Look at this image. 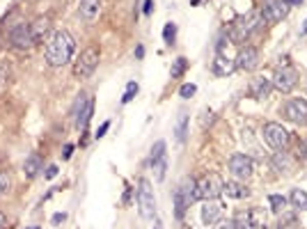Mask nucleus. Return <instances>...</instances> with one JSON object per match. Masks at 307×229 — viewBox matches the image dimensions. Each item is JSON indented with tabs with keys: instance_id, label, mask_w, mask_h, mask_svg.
I'll list each match as a JSON object with an SVG mask.
<instances>
[{
	"instance_id": "f03ea898",
	"label": "nucleus",
	"mask_w": 307,
	"mask_h": 229,
	"mask_svg": "<svg viewBox=\"0 0 307 229\" xmlns=\"http://www.w3.org/2000/svg\"><path fill=\"white\" fill-rule=\"evenodd\" d=\"M138 209H140L142 218H154L156 213V197H154V188L147 179L138 181Z\"/></svg>"
},
{
	"instance_id": "aec40b11",
	"label": "nucleus",
	"mask_w": 307,
	"mask_h": 229,
	"mask_svg": "<svg viewBox=\"0 0 307 229\" xmlns=\"http://www.w3.org/2000/svg\"><path fill=\"white\" fill-rule=\"evenodd\" d=\"M271 163H273L275 170H280V172H289L291 165H294V160H291V156L284 152V149H280V152L273 154V158H271Z\"/></svg>"
},
{
	"instance_id": "79ce46f5",
	"label": "nucleus",
	"mask_w": 307,
	"mask_h": 229,
	"mask_svg": "<svg viewBox=\"0 0 307 229\" xmlns=\"http://www.w3.org/2000/svg\"><path fill=\"white\" fill-rule=\"evenodd\" d=\"M300 35H307V18H305V23H303V28H300Z\"/></svg>"
},
{
	"instance_id": "c756f323",
	"label": "nucleus",
	"mask_w": 307,
	"mask_h": 229,
	"mask_svg": "<svg viewBox=\"0 0 307 229\" xmlns=\"http://www.w3.org/2000/svg\"><path fill=\"white\" fill-rule=\"evenodd\" d=\"M136 94H138V82L131 80V82L126 85V92H124V96H122V103H131Z\"/></svg>"
},
{
	"instance_id": "dca6fc26",
	"label": "nucleus",
	"mask_w": 307,
	"mask_h": 229,
	"mask_svg": "<svg viewBox=\"0 0 307 229\" xmlns=\"http://www.w3.org/2000/svg\"><path fill=\"white\" fill-rule=\"evenodd\" d=\"M222 218V204L218 199H204V206H202V222L204 225H216Z\"/></svg>"
},
{
	"instance_id": "f704fd0d",
	"label": "nucleus",
	"mask_w": 307,
	"mask_h": 229,
	"mask_svg": "<svg viewBox=\"0 0 307 229\" xmlns=\"http://www.w3.org/2000/svg\"><path fill=\"white\" fill-rule=\"evenodd\" d=\"M108 129H110V121H103V124L99 126V131H97V140H99V138H103V135L108 133Z\"/></svg>"
},
{
	"instance_id": "412c9836",
	"label": "nucleus",
	"mask_w": 307,
	"mask_h": 229,
	"mask_svg": "<svg viewBox=\"0 0 307 229\" xmlns=\"http://www.w3.org/2000/svg\"><path fill=\"white\" fill-rule=\"evenodd\" d=\"M222 195H227V197H232V199H245L247 195H250V191H247L245 186H241V183H225Z\"/></svg>"
},
{
	"instance_id": "5701e85b",
	"label": "nucleus",
	"mask_w": 307,
	"mask_h": 229,
	"mask_svg": "<svg viewBox=\"0 0 307 229\" xmlns=\"http://www.w3.org/2000/svg\"><path fill=\"white\" fill-rule=\"evenodd\" d=\"M39 170H42V158H39L37 154L28 156L26 163H23V172H26V177H37Z\"/></svg>"
},
{
	"instance_id": "39448f33",
	"label": "nucleus",
	"mask_w": 307,
	"mask_h": 229,
	"mask_svg": "<svg viewBox=\"0 0 307 229\" xmlns=\"http://www.w3.org/2000/svg\"><path fill=\"white\" fill-rule=\"evenodd\" d=\"M222 188H225V181L214 172L197 179V195H200V199H216L218 195H222Z\"/></svg>"
},
{
	"instance_id": "4c0bfd02",
	"label": "nucleus",
	"mask_w": 307,
	"mask_h": 229,
	"mask_svg": "<svg viewBox=\"0 0 307 229\" xmlns=\"http://www.w3.org/2000/svg\"><path fill=\"white\" fill-rule=\"evenodd\" d=\"M64 218H67V216H64V213H55V216H53V222H55V225H57V222H62Z\"/></svg>"
},
{
	"instance_id": "ddd939ff",
	"label": "nucleus",
	"mask_w": 307,
	"mask_h": 229,
	"mask_svg": "<svg viewBox=\"0 0 307 229\" xmlns=\"http://www.w3.org/2000/svg\"><path fill=\"white\" fill-rule=\"evenodd\" d=\"M234 65H236V69L252 71L257 65H259V51H257L255 46H243L239 51V55H236Z\"/></svg>"
},
{
	"instance_id": "c85d7f7f",
	"label": "nucleus",
	"mask_w": 307,
	"mask_h": 229,
	"mask_svg": "<svg viewBox=\"0 0 307 229\" xmlns=\"http://www.w3.org/2000/svg\"><path fill=\"white\" fill-rule=\"evenodd\" d=\"M268 204H271V209H273V211H282V209L286 206V197H282V195H271Z\"/></svg>"
},
{
	"instance_id": "20e7f679",
	"label": "nucleus",
	"mask_w": 307,
	"mask_h": 229,
	"mask_svg": "<svg viewBox=\"0 0 307 229\" xmlns=\"http://www.w3.org/2000/svg\"><path fill=\"white\" fill-rule=\"evenodd\" d=\"M266 222H268V216L264 213V209H247L236 216L234 229H264Z\"/></svg>"
},
{
	"instance_id": "7ed1b4c3",
	"label": "nucleus",
	"mask_w": 307,
	"mask_h": 229,
	"mask_svg": "<svg viewBox=\"0 0 307 229\" xmlns=\"http://www.w3.org/2000/svg\"><path fill=\"white\" fill-rule=\"evenodd\" d=\"M99 67V48L87 46L85 51L81 53V57L76 60V67H73V76L76 78H90L94 74V69Z\"/></svg>"
},
{
	"instance_id": "1a4fd4ad",
	"label": "nucleus",
	"mask_w": 307,
	"mask_h": 229,
	"mask_svg": "<svg viewBox=\"0 0 307 229\" xmlns=\"http://www.w3.org/2000/svg\"><path fill=\"white\" fill-rule=\"evenodd\" d=\"M149 163H151L156 181H163V179H165V170H167V152H165V142H163V140H158V142L151 147Z\"/></svg>"
},
{
	"instance_id": "393cba45",
	"label": "nucleus",
	"mask_w": 307,
	"mask_h": 229,
	"mask_svg": "<svg viewBox=\"0 0 307 229\" xmlns=\"http://www.w3.org/2000/svg\"><path fill=\"white\" fill-rule=\"evenodd\" d=\"M30 32H32L34 44H39L44 37H46V32H48V18H39V21H34L30 26Z\"/></svg>"
},
{
	"instance_id": "a18cd8bd",
	"label": "nucleus",
	"mask_w": 307,
	"mask_h": 229,
	"mask_svg": "<svg viewBox=\"0 0 307 229\" xmlns=\"http://www.w3.org/2000/svg\"><path fill=\"white\" fill-rule=\"evenodd\" d=\"M156 229H158V227H156Z\"/></svg>"
},
{
	"instance_id": "4be33fe9",
	"label": "nucleus",
	"mask_w": 307,
	"mask_h": 229,
	"mask_svg": "<svg viewBox=\"0 0 307 229\" xmlns=\"http://www.w3.org/2000/svg\"><path fill=\"white\" fill-rule=\"evenodd\" d=\"M190 206V202H188V197L184 195V191H181V188H177L175 191V216L179 218H184V213H186V209Z\"/></svg>"
},
{
	"instance_id": "a19ab883",
	"label": "nucleus",
	"mask_w": 307,
	"mask_h": 229,
	"mask_svg": "<svg viewBox=\"0 0 307 229\" xmlns=\"http://www.w3.org/2000/svg\"><path fill=\"white\" fill-rule=\"evenodd\" d=\"M5 227H7V218H5L3 213H0V229H5Z\"/></svg>"
},
{
	"instance_id": "37998d69",
	"label": "nucleus",
	"mask_w": 307,
	"mask_h": 229,
	"mask_svg": "<svg viewBox=\"0 0 307 229\" xmlns=\"http://www.w3.org/2000/svg\"><path fill=\"white\" fill-rule=\"evenodd\" d=\"M289 5H298V3H303V0H286Z\"/></svg>"
},
{
	"instance_id": "f257e3e1",
	"label": "nucleus",
	"mask_w": 307,
	"mask_h": 229,
	"mask_svg": "<svg viewBox=\"0 0 307 229\" xmlns=\"http://www.w3.org/2000/svg\"><path fill=\"white\" fill-rule=\"evenodd\" d=\"M73 51H76V41L67 30H57L48 37L46 41V62L51 67H62L71 60Z\"/></svg>"
},
{
	"instance_id": "ea45409f",
	"label": "nucleus",
	"mask_w": 307,
	"mask_h": 229,
	"mask_svg": "<svg viewBox=\"0 0 307 229\" xmlns=\"http://www.w3.org/2000/svg\"><path fill=\"white\" fill-rule=\"evenodd\" d=\"M145 14H151V0H145Z\"/></svg>"
},
{
	"instance_id": "58836bf2",
	"label": "nucleus",
	"mask_w": 307,
	"mask_h": 229,
	"mask_svg": "<svg viewBox=\"0 0 307 229\" xmlns=\"http://www.w3.org/2000/svg\"><path fill=\"white\" fill-rule=\"evenodd\" d=\"M142 55H145V48H142V46H138V48H136V57H138V60H140Z\"/></svg>"
},
{
	"instance_id": "f3484780",
	"label": "nucleus",
	"mask_w": 307,
	"mask_h": 229,
	"mask_svg": "<svg viewBox=\"0 0 307 229\" xmlns=\"http://www.w3.org/2000/svg\"><path fill=\"white\" fill-rule=\"evenodd\" d=\"M271 90H273V82H271L268 78H264V76L252 78L250 92H252V96H255V99H266V96L271 94Z\"/></svg>"
},
{
	"instance_id": "2eb2a0df",
	"label": "nucleus",
	"mask_w": 307,
	"mask_h": 229,
	"mask_svg": "<svg viewBox=\"0 0 307 229\" xmlns=\"http://www.w3.org/2000/svg\"><path fill=\"white\" fill-rule=\"evenodd\" d=\"M229 170L236 179H250L252 177V160L245 154H234L229 160Z\"/></svg>"
},
{
	"instance_id": "c03bdc74",
	"label": "nucleus",
	"mask_w": 307,
	"mask_h": 229,
	"mask_svg": "<svg viewBox=\"0 0 307 229\" xmlns=\"http://www.w3.org/2000/svg\"><path fill=\"white\" fill-rule=\"evenodd\" d=\"M28 229H39V227H28Z\"/></svg>"
},
{
	"instance_id": "f8f14e48",
	"label": "nucleus",
	"mask_w": 307,
	"mask_h": 229,
	"mask_svg": "<svg viewBox=\"0 0 307 229\" xmlns=\"http://www.w3.org/2000/svg\"><path fill=\"white\" fill-rule=\"evenodd\" d=\"M284 117L296 124H305L307 121V101L305 99H289L284 103Z\"/></svg>"
},
{
	"instance_id": "6e6552de",
	"label": "nucleus",
	"mask_w": 307,
	"mask_h": 229,
	"mask_svg": "<svg viewBox=\"0 0 307 229\" xmlns=\"http://www.w3.org/2000/svg\"><path fill=\"white\" fill-rule=\"evenodd\" d=\"M9 41H12V46L18 48V51L32 48L34 39H32L30 26H28V23H16V26H12V30H9Z\"/></svg>"
},
{
	"instance_id": "72a5a7b5",
	"label": "nucleus",
	"mask_w": 307,
	"mask_h": 229,
	"mask_svg": "<svg viewBox=\"0 0 307 229\" xmlns=\"http://www.w3.org/2000/svg\"><path fill=\"white\" fill-rule=\"evenodd\" d=\"M211 229H234V220H218Z\"/></svg>"
},
{
	"instance_id": "7c9ffc66",
	"label": "nucleus",
	"mask_w": 307,
	"mask_h": 229,
	"mask_svg": "<svg viewBox=\"0 0 307 229\" xmlns=\"http://www.w3.org/2000/svg\"><path fill=\"white\" fill-rule=\"evenodd\" d=\"M9 188H12V179H9V174L0 172V197H5V195L9 193Z\"/></svg>"
},
{
	"instance_id": "cd10ccee",
	"label": "nucleus",
	"mask_w": 307,
	"mask_h": 229,
	"mask_svg": "<svg viewBox=\"0 0 307 229\" xmlns=\"http://www.w3.org/2000/svg\"><path fill=\"white\" fill-rule=\"evenodd\" d=\"M175 37H177V26H175V23H167V26L163 28V39H165L167 46L175 44Z\"/></svg>"
},
{
	"instance_id": "9b49d317",
	"label": "nucleus",
	"mask_w": 307,
	"mask_h": 229,
	"mask_svg": "<svg viewBox=\"0 0 307 229\" xmlns=\"http://www.w3.org/2000/svg\"><path fill=\"white\" fill-rule=\"evenodd\" d=\"M296 82H298V74H296L291 67H282V69L275 71L273 76V87H277L280 92H291L296 87Z\"/></svg>"
},
{
	"instance_id": "423d86ee",
	"label": "nucleus",
	"mask_w": 307,
	"mask_h": 229,
	"mask_svg": "<svg viewBox=\"0 0 307 229\" xmlns=\"http://www.w3.org/2000/svg\"><path fill=\"white\" fill-rule=\"evenodd\" d=\"M264 140L271 144L273 149H284L286 144H289V131L284 129L282 124H275V121H268V124H264Z\"/></svg>"
},
{
	"instance_id": "0eeeda50",
	"label": "nucleus",
	"mask_w": 307,
	"mask_h": 229,
	"mask_svg": "<svg viewBox=\"0 0 307 229\" xmlns=\"http://www.w3.org/2000/svg\"><path fill=\"white\" fill-rule=\"evenodd\" d=\"M259 21H261V14H250V16L239 18L236 23H232L229 35H232V39H234V44H241V41H243V39L250 35V32L255 30L257 26H259Z\"/></svg>"
},
{
	"instance_id": "bb28decb",
	"label": "nucleus",
	"mask_w": 307,
	"mask_h": 229,
	"mask_svg": "<svg viewBox=\"0 0 307 229\" xmlns=\"http://www.w3.org/2000/svg\"><path fill=\"white\" fill-rule=\"evenodd\" d=\"M186 67H188V62H186V57H177L175 60V65H172V78H181L184 76V71H186Z\"/></svg>"
},
{
	"instance_id": "b1692460",
	"label": "nucleus",
	"mask_w": 307,
	"mask_h": 229,
	"mask_svg": "<svg viewBox=\"0 0 307 229\" xmlns=\"http://www.w3.org/2000/svg\"><path fill=\"white\" fill-rule=\"evenodd\" d=\"M289 202L294 209H298V211H307V193L300 191V188H294L289 195Z\"/></svg>"
},
{
	"instance_id": "9d476101",
	"label": "nucleus",
	"mask_w": 307,
	"mask_h": 229,
	"mask_svg": "<svg viewBox=\"0 0 307 229\" xmlns=\"http://www.w3.org/2000/svg\"><path fill=\"white\" fill-rule=\"evenodd\" d=\"M92 113H94V101L87 94H81V99L76 101V108H73V115H76V129L81 131V133L87 129V124H90Z\"/></svg>"
},
{
	"instance_id": "473e14b6",
	"label": "nucleus",
	"mask_w": 307,
	"mask_h": 229,
	"mask_svg": "<svg viewBox=\"0 0 307 229\" xmlns=\"http://www.w3.org/2000/svg\"><path fill=\"white\" fill-rule=\"evenodd\" d=\"M277 229H296V218L294 216H284L280 220V227Z\"/></svg>"
},
{
	"instance_id": "6ab92c4d",
	"label": "nucleus",
	"mask_w": 307,
	"mask_h": 229,
	"mask_svg": "<svg viewBox=\"0 0 307 229\" xmlns=\"http://www.w3.org/2000/svg\"><path fill=\"white\" fill-rule=\"evenodd\" d=\"M236 69V65L232 60H227L222 53H218L216 55V60H214V74L218 76H227V74H232V71Z\"/></svg>"
},
{
	"instance_id": "a878e982",
	"label": "nucleus",
	"mask_w": 307,
	"mask_h": 229,
	"mask_svg": "<svg viewBox=\"0 0 307 229\" xmlns=\"http://www.w3.org/2000/svg\"><path fill=\"white\" fill-rule=\"evenodd\" d=\"M186 133H188V115L181 113L179 119H177V126H175V138L179 144L186 142Z\"/></svg>"
},
{
	"instance_id": "c9c22d12",
	"label": "nucleus",
	"mask_w": 307,
	"mask_h": 229,
	"mask_svg": "<svg viewBox=\"0 0 307 229\" xmlns=\"http://www.w3.org/2000/svg\"><path fill=\"white\" fill-rule=\"evenodd\" d=\"M53 177H57V165H51L46 170V179H53Z\"/></svg>"
},
{
	"instance_id": "a211bd4d",
	"label": "nucleus",
	"mask_w": 307,
	"mask_h": 229,
	"mask_svg": "<svg viewBox=\"0 0 307 229\" xmlns=\"http://www.w3.org/2000/svg\"><path fill=\"white\" fill-rule=\"evenodd\" d=\"M99 9H101V0H81V7H78V14H81L83 21H94L99 16Z\"/></svg>"
},
{
	"instance_id": "2f4dec72",
	"label": "nucleus",
	"mask_w": 307,
	"mask_h": 229,
	"mask_svg": "<svg viewBox=\"0 0 307 229\" xmlns=\"http://www.w3.org/2000/svg\"><path fill=\"white\" fill-rule=\"evenodd\" d=\"M197 92V87L193 85V82H186V85H181V90H179V94L184 96V99H190L193 94H195Z\"/></svg>"
},
{
	"instance_id": "e433bc0d",
	"label": "nucleus",
	"mask_w": 307,
	"mask_h": 229,
	"mask_svg": "<svg viewBox=\"0 0 307 229\" xmlns=\"http://www.w3.org/2000/svg\"><path fill=\"white\" fill-rule=\"evenodd\" d=\"M71 154H73V144H67V147H64V158H71Z\"/></svg>"
},
{
	"instance_id": "4468645a",
	"label": "nucleus",
	"mask_w": 307,
	"mask_h": 229,
	"mask_svg": "<svg viewBox=\"0 0 307 229\" xmlns=\"http://www.w3.org/2000/svg\"><path fill=\"white\" fill-rule=\"evenodd\" d=\"M289 14V3L286 0H275V3L266 5V9L261 12V21L266 23H277Z\"/></svg>"
}]
</instances>
